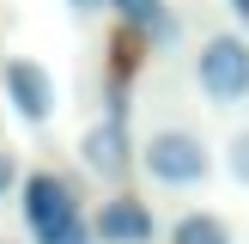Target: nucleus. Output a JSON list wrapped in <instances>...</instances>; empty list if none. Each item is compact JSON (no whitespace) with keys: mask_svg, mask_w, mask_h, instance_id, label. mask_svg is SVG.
<instances>
[{"mask_svg":"<svg viewBox=\"0 0 249 244\" xmlns=\"http://www.w3.org/2000/svg\"><path fill=\"white\" fill-rule=\"evenodd\" d=\"M195 85H201L207 104L237 110L249 98V37L243 31H213L195 55Z\"/></svg>","mask_w":249,"mask_h":244,"instance_id":"7ed1b4c3","label":"nucleus"},{"mask_svg":"<svg viewBox=\"0 0 249 244\" xmlns=\"http://www.w3.org/2000/svg\"><path fill=\"white\" fill-rule=\"evenodd\" d=\"M18 214L31 226V244H97L91 220L79 214V195L61 171H31L18 183Z\"/></svg>","mask_w":249,"mask_h":244,"instance_id":"f257e3e1","label":"nucleus"},{"mask_svg":"<svg viewBox=\"0 0 249 244\" xmlns=\"http://www.w3.org/2000/svg\"><path fill=\"white\" fill-rule=\"evenodd\" d=\"M164 244H237V232H231L225 214L189 207V214H177V220L164 226Z\"/></svg>","mask_w":249,"mask_h":244,"instance_id":"6e6552de","label":"nucleus"},{"mask_svg":"<svg viewBox=\"0 0 249 244\" xmlns=\"http://www.w3.org/2000/svg\"><path fill=\"white\" fill-rule=\"evenodd\" d=\"M134 159H140V146H134V134H128V116H104V122H91V128L79 134V165L91 171V177H104V183H122Z\"/></svg>","mask_w":249,"mask_h":244,"instance_id":"39448f33","label":"nucleus"},{"mask_svg":"<svg viewBox=\"0 0 249 244\" xmlns=\"http://www.w3.org/2000/svg\"><path fill=\"white\" fill-rule=\"evenodd\" d=\"M18 189V159H12V146H0V202Z\"/></svg>","mask_w":249,"mask_h":244,"instance_id":"9d476101","label":"nucleus"},{"mask_svg":"<svg viewBox=\"0 0 249 244\" xmlns=\"http://www.w3.org/2000/svg\"><path fill=\"white\" fill-rule=\"evenodd\" d=\"M91 232H97V244H152L158 220H152V207L140 195H109V202H97Z\"/></svg>","mask_w":249,"mask_h":244,"instance_id":"423d86ee","label":"nucleus"},{"mask_svg":"<svg viewBox=\"0 0 249 244\" xmlns=\"http://www.w3.org/2000/svg\"><path fill=\"white\" fill-rule=\"evenodd\" d=\"M0 85H6V104H12V116H18V122L43 128V122L55 116V73H49L43 61L12 55L6 67H0Z\"/></svg>","mask_w":249,"mask_h":244,"instance_id":"20e7f679","label":"nucleus"},{"mask_svg":"<svg viewBox=\"0 0 249 244\" xmlns=\"http://www.w3.org/2000/svg\"><path fill=\"white\" fill-rule=\"evenodd\" d=\"M0 244H12V238H0Z\"/></svg>","mask_w":249,"mask_h":244,"instance_id":"ddd939ff","label":"nucleus"},{"mask_svg":"<svg viewBox=\"0 0 249 244\" xmlns=\"http://www.w3.org/2000/svg\"><path fill=\"white\" fill-rule=\"evenodd\" d=\"M73 19H91V12H109V0H67Z\"/></svg>","mask_w":249,"mask_h":244,"instance_id":"9b49d317","label":"nucleus"},{"mask_svg":"<svg viewBox=\"0 0 249 244\" xmlns=\"http://www.w3.org/2000/svg\"><path fill=\"white\" fill-rule=\"evenodd\" d=\"M140 171L158 183V189H201V183L213 177V153H207V141H201L195 128L164 122V128L146 134V146H140Z\"/></svg>","mask_w":249,"mask_h":244,"instance_id":"f03ea898","label":"nucleus"},{"mask_svg":"<svg viewBox=\"0 0 249 244\" xmlns=\"http://www.w3.org/2000/svg\"><path fill=\"white\" fill-rule=\"evenodd\" d=\"M225 171H231V183L249 189V128H237V134L225 141Z\"/></svg>","mask_w":249,"mask_h":244,"instance_id":"1a4fd4ad","label":"nucleus"},{"mask_svg":"<svg viewBox=\"0 0 249 244\" xmlns=\"http://www.w3.org/2000/svg\"><path fill=\"white\" fill-rule=\"evenodd\" d=\"M225 6H231V12H237V19L249 24V0H225Z\"/></svg>","mask_w":249,"mask_h":244,"instance_id":"f8f14e48","label":"nucleus"},{"mask_svg":"<svg viewBox=\"0 0 249 244\" xmlns=\"http://www.w3.org/2000/svg\"><path fill=\"white\" fill-rule=\"evenodd\" d=\"M109 12L122 19V31H134L140 43H152V49H164V43L182 37V19L170 12V0H109Z\"/></svg>","mask_w":249,"mask_h":244,"instance_id":"0eeeda50","label":"nucleus"}]
</instances>
